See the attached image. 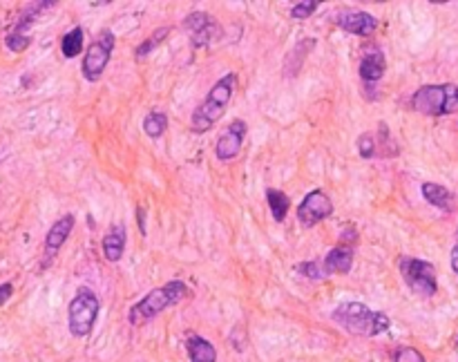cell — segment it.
I'll return each mask as SVG.
<instances>
[{"mask_svg":"<svg viewBox=\"0 0 458 362\" xmlns=\"http://www.w3.org/2000/svg\"><path fill=\"white\" fill-rule=\"evenodd\" d=\"M333 322H338L349 333L362 336V338H376L380 333L389 331L391 320L387 313L371 311L362 302H345L333 311Z\"/></svg>","mask_w":458,"mask_h":362,"instance_id":"obj_1","label":"cell"},{"mask_svg":"<svg viewBox=\"0 0 458 362\" xmlns=\"http://www.w3.org/2000/svg\"><path fill=\"white\" fill-rule=\"evenodd\" d=\"M235 83H237V74H226V77H221L210 88L204 103L193 112V121H190V127H193L197 134L208 132L223 116L232 94H235Z\"/></svg>","mask_w":458,"mask_h":362,"instance_id":"obj_2","label":"cell"},{"mask_svg":"<svg viewBox=\"0 0 458 362\" xmlns=\"http://www.w3.org/2000/svg\"><path fill=\"white\" fill-rule=\"evenodd\" d=\"M186 293H188V289L181 280L168 282V284L161 286V289H152L141 302H136L130 308L127 320H130V324H134V326H141L145 322H150L152 317H157L159 313H164L166 308L175 306L177 302L184 300Z\"/></svg>","mask_w":458,"mask_h":362,"instance_id":"obj_3","label":"cell"},{"mask_svg":"<svg viewBox=\"0 0 458 362\" xmlns=\"http://www.w3.org/2000/svg\"><path fill=\"white\" fill-rule=\"evenodd\" d=\"M411 108L427 116H445L458 112V88L454 83L423 85L411 97Z\"/></svg>","mask_w":458,"mask_h":362,"instance_id":"obj_4","label":"cell"},{"mask_svg":"<svg viewBox=\"0 0 458 362\" xmlns=\"http://www.w3.org/2000/svg\"><path fill=\"white\" fill-rule=\"evenodd\" d=\"M99 297L94 295V291L81 289L77 291V295L72 297L70 302V308H68V326H70V333L74 338H85L92 333L94 329V322H97L99 317Z\"/></svg>","mask_w":458,"mask_h":362,"instance_id":"obj_5","label":"cell"},{"mask_svg":"<svg viewBox=\"0 0 458 362\" xmlns=\"http://www.w3.org/2000/svg\"><path fill=\"white\" fill-rule=\"evenodd\" d=\"M398 271L402 275L404 284L420 297H432L436 293V289H439V282H436V269L429 262L402 255V258L398 260Z\"/></svg>","mask_w":458,"mask_h":362,"instance_id":"obj_6","label":"cell"},{"mask_svg":"<svg viewBox=\"0 0 458 362\" xmlns=\"http://www.w3.org/2000/svg\"><path fill=\"white\" fill-rule=\"evenodd\" d=\"M114 34L108 29V31H101L99 38L92 42L88 47V54L83 58V77L88 81H99L101 74L108 68V63L112 58V52H114Z\"/></svg>","mask_w":458,"mask_h":362,"instance_id":"obj_7","label":"cell"},{"mask_svg":"<svg viewBox=\"0 0 458 362\" xmlns=\"http://www.w3.org/2000/svg\"><path fill=\"white\" fill-rule=\"evenodd\" d=\"M184 29L190 36V45L195 49L210 45L212 40H217L221 36V27L215 18L206 12H193L184 18Z\"/></svg>","mask_w":458,"mask_h":362,"instance_id":"obj_8","label":"cell"},{"mask_svg":"<svg viewBox=\"0 0 458 362\" xmlns=\"http://www.w3.org/2000/svg\"><path fill=\"white\" fill-rule=\"evenodd\" d=\"M331 212H333V204L329 195L322 193V190H311L302 199V204L297 206V219H300L304 228H311L317 221L331 217Z\"/></svg>","mask_w":458,"mask_h":362,"instance_id":"obj_9","label":"cell"},{"mask_svg":"<svg viewBox=\"0 0 458 362\" xmlns=\"http://www.w3.org/2000/svg\"><path fill=\"white\" fill-rule=\"evenodd\" d=\"M246 132H248V125L242 119H235L219 134L217 145H215V155L219 162H230V159H235L239 155L244 139H246Z\"/></svg>","mask_w":458,"mask_h":362,"instance_id":"obj_10","label":"cell"},{"mask_svg":"<svg viewBox=\"0 0 458 362\" xmlns=\"http://www.w3.org/2000/svg\"><path fill=\"white\" fill-rule=\"evenodd\" d=\"M387 70V58L382 54L380 47L369 45L362 49L360 56V65H358V74L365 83H378L382 79V74Z\"/></svg>","mask_w":458,"mask_h":362,"instance_id":"obj_11","label":"cell"},{"mask_svg":"<svg viewBox=\"0 0 458 362\" xmlns=\"http://www.w3.org/2000/svg\"><path fill=\"white\" fill-rule=\"evenodd\" d=\"M335 23L356 36H371L378 29V18L367 12H342L335 16Z\"/></svg>","mask_w":458,"mask_h":362,"instance_id":"obj_12","label":"cell"},{"mask_svg":"<svg viewBox=\"0 0 458 362\" xmlns=\"http://www.w3.org/2000/svg\"><path fill=\"white\" fill-rule=\"evenodd\" d=\"M72 228H74V215H63L56 223H52V228H49L47 237H45V258L47 260H54V255L58 253V249L70 237Z\"/></svg>","mask_w":458,"mask_h":362,"instance_id":"obj_13","label":"cell"},{"mask_svg":"<svg viewBox=\"0 0 458 362\" xmlns=\"http://www.w3.org/2000/svg\"><path fill=\"white\" fill-rule=\"evenodd\" d=\"M324 271L326 275H347L354 266V246H347V244H338L335 249L329 251L324 258Z\"/></svg>","mask_w":458,"mask_h":362,"instance_id":"obj_14","label":"cell"},{"mask_svg":"<svg viewBox=\"0 0 458 362\" xmlns=\"http://www.w3.org/2000/svg\"><path fill=\"white\" fill-rule=\"evenodd\" d=\"M125 226L123 223H112L110 230L105 233L103 237V255L108 262H119L123 258V251H125Z\"/></svg>","mask_w":458,"mask_h":362,"instance_id":"obj_15","label":"cell"},{"mask_svg":"<svg viewBox=\"0 0 458 362\" xmlns=\"http://www.w3.org/2000/svg\"><path fill=\"white\" fill-rule=\"evenodd\" d=\"M423 197L427 199L432 206H436L439 210H445V212H452L454 204H456V199L450 193V188H445L441 184H432V181L423 184Z\"/></svg>","mask_w":458,"mask_h":362,"instance_id":"obj_16","label":"cell"},{"mask_svg":"<svg viewBox=\"0 0 458 362\" xmlns=\"http://www.w3.org/2000/svg\"><path fill=\"white\" fill-rule=\"evenodd\" d=\"M313 45H315V38H304V40L297 42L293 52H289V56H286V61H284V77H289V79L297 77V72H300L302 63H304L308 52L313 49Z\"/></svg>","mask_w":458,"mask_h":362,"instance_id":"obj_17","label":"cell"},{"mask_svg":"<svg viewBox=\"0 0 458 362\" xmlns=\"http://www.w3.org/2000/svg\"><path fill=\"white\" fill-rule=\"evenodd\" d=\"M188 358L190 362H217V351L206 338L201 336H190L188 338Z\"/></svg>","mask_w":458,"mask_h":362,"instance_id":"obj_18","label":"cell"},{"mask_svg":"<svg viewBox=\"0 0 458 362\" xmlns=\"http://www.w3.org/2000/svg\"><path fill=\"white\" fill-rule=\"evenodd\" d=\"M266 201H269V210L275 221H284L286 215H289L291 208V199L286 197L282 190L278 188H266Z\"/></svg>","mask_w":458,"mask_h":362,"instance_id":"obj_19","label":"cell"},{"mask_svg":"<svg viewBox=\"0 0 458 362\" xmlns=\"http://www.w3.org/2000/svg\"><path fill=\"white\" fill-rule=\"evenodd\" d=\"M61 52L65 58H77L81 52H83V29L81 27H74L70 29L65 36H63L61 42Z\"/></svg>","mask_w":458,"mask_h":362,"instance_id":"obj_20","label":"cell"},{"mask_svg":"<svg viewBox=\"0 0 458 362\" xmlns=\"http://www.w3.org/2000/svg\"><path fill=\"white\" fill-rule=\"evenodd\" d=\"M168 130V116L164 112H150L143 119V132L150 136V139H159L161 134Z\"/></svg>","mask_w":458,"mask_h":362,"instance_id":"obj_21","label":"cell"},{"mask_svg":"<svg viewBox=\"0 0 458 362\" xmlns=\"http://www.w3.org/2000/svg\"><path fill=\"white\" fill-rule=\"evenodd\" d=\"M170 31H173V27L170 25H166V27H161V29H157L152 36H148L139 47H136V52H134V58H145L148 54H150V52L155 49V47H159L161 45V42L166 40V36L170 34Z\"/></svg>","mask_w":458,"mask_h":362,"instance_id":"obj_22","label":"cell"},{"mask_svg":"<svg viewBox=\"0 0 458 362\" xmlns=\"http://www.w3.org/2000/svg\"><path fill=\"white\" fill-rule=\"evenodd\" d=\"M378 127H380V132H382V134H376V139H378V155H382V157H398V145L393 143V136L389 132L387 123H380Z\"/></svg>","mask_w":458,"mask_h":362,"instance_id":"obj_23","label":"cell"},{"mask_svg":"<svg viewBox=\"0 0 458 362\" xmlns=\"http://www.w3.org/2000/svg\"><path fill=\"white\" fill-rule=\"evenodd\" d=\"M295 271H297V273H302L304 278L313 280V282H317V280H324V278H326L324 264H319L317 260H306V262L295 264Z\"/></svg>","mask_w":458,"mask_h":362,"instance_id":"obj_24","label":"cell"},{"mask_svg":"<svg viewBox=\"0 0 458 362\" xmlns=\"http://www.w3.org/2000/svg\"><path fill=\"white\" fill-rule=\"evenodd\" d=\"M358 152H360L362 159H374V157H378V139H376V134L362 132V134L358 136Z\"/></svg>","mask_w":458,"mask_h":362,"instance_id":"obj_25","label":"cell"},{"mask_svg":"<svg viewBox=\"0 0 458 362\" xmlns=\"http://www.w3.org/2000/svg\"><path fill=\"white\" fill-rule=\"evenodd\" d=\"M317 7H319L317 0H304V3H297V5H293V9H291V16H293L295 20H304V18H308V16H313Z\"/></svg>","mask_w":458,"mask_h":362,"instance_id":"obj_26","label":"cell"},{"mask_svg":"<svg viewBox=\"0 0 458 362\" xmlns=\"http://www.w3.org/2000/svg\"><path fill=\"white\" fill-rule=\"evenodd\" d=\"M29 42H31V38L27 34H16V31H9L7 38H5L7 49H12V52H25L29 47Z\"/></svg>","mask_w":458,"mask_h":362,"instance_id":"obj_27","label":"cell"},{"mask_svg":"<svg viewBox=\"0 0 458 362\" xmlns=\"http://www.w3.org/2000/svg\"><path fill=\"white\" fill-rule=\"evenodd\" d=\"M393 362H427L423 358V354L413 347H400L396 354H393Z\"/></svg>","mask_w":458,"mask_h":362,"instance_id":"obj_28","label":"cell"},{"mask_svg":"<svg viewBox=\"0 0 458 362\" xmlns=\"http://www.w3.org/2000/svg\"><path fill=\"white\" fill-rule=\"evenodd\" d=\"M340 242H345L347 246H354V244L358 242V230H356L354 223H347L345 230H342V235H340Z\"/></svg>","mask_w":458,"mask_h":362,"instance_id":"obj_29","label":"cell"},{"mask_svg":"<svg viewBox=\"0 0 458 362\" xmlns=\"http://www.w3.org/2000/svg\"><path fill=\"white\" fill-rule=\"evenodd\" d=\"M12 293H14V286H12V284H9V282H7V284H0V306H3V304L9 300V297H12Z\"/></svg>","mask_w":458,"mask_h":362,"instance_id":"obj_30","label":"cell"},{"mask_svg":"<svg viewBox=\"0 0 458 362\" xmlns=\"http://www.w3.org/2000/svg\"><path fill=\"white\" fill-rule=\"evenodd\" d=\"M452 269H454V273L458 275V239H456L454 249H452Z\"/></svg>","mask_w":458,"mask_h":362,"instance_id":"obj_31","label":"cell"},{"mask_svg":"<svg viewBox=\"0 0 458 362\" xmlns=\"http://www.w3.org/2000/svg\"><path fill=\"white\" fill-rule=\"evenodd\" d=\"M456 239H458V230H456Z\"/></svg>","mask_w":458,"mask_h":362,"instance_id":"obj_32","label":"cell"}]
</instances>
